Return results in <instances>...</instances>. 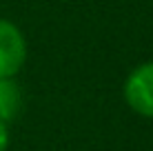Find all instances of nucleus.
<instances>
[{
	"label": "nucleus",
	"mask_w": 153,
	"mask_h": 151,
	"mask_svg": "<svg viewBox=\"0 0 153 151\" xmlns=\"http://www.w3.org/2000/svg\"><path fill=\"white\" fill-rule=\"evenodd\" d=\"M27 60V40L13 22L0 18V78H13Z\"/></svg>",
	"instance_id": "obj_1"
},
{
	"label": "nucleus",
	"mask_w": 153,
	"mask_h": 151,
	"mask_svg": "<svg viewBox=\"0 0 153 151\" xmlns=\"http://www.w3.org/2000/svg\"><path fill=\"white\" fill-rule=\"evenodd\" d=\"M126 105L144 118H153V60L135 67L124 82Z\"/></svg>",
	"instance_id": "obj_2"
},
{
	"label": "nucleus",
	"mask_w": 153,
	"mask_h": 151,
	"mask_svg": "<svg viewBox=\"0 0 153 151\" xmlns=\"http://www.w3.org/2000/svg\"><path fill=\"white\" fill-rule=\"evenodd\" d=\"M20 111V89L13 78H0V120L9 122Z\"/></svg>",
	"instance_id": "obj_3"
},
{
	"label": "nucleus",
	"mask_w": 153,
	"mask_h": 151,
	"mask_svg": "<svg viewBox=\"0 0 153 151\" xmlns=\"http://www.w3.org/2000/svg\"><path fill=\"white\" fill-rule=\"evenodd\" d=\"M9 144V131H7V124L0 120V151H7Z\"/></svg>",
	"instance_id": "obj_4"
}]
</instances>
